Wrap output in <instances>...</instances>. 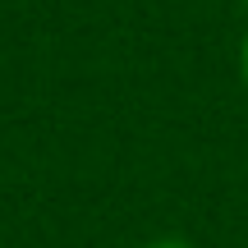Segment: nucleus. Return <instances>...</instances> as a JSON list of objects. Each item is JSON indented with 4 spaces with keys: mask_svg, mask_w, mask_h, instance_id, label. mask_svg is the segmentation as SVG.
Segmentation results:
<instances>
[{
    "mask_svg": "<svg viewBox=\"0 0 248 248\" xmlns=\"http://www.w3.org/2000/svg\"><path fill=\"white\" fill-rule=\"evenodd\" d=\"M147 248H193V244H188L184 234H161V239H152Z\"/></svg>",
    "mask_w": 248,
    "mask_h": 248,
    "instance_id": "obj_1",
    "label": "nucleus"
},
{
    "mask_svg": "<svg viewBox=\"0 0 248 248\" xmlns=\"http://www.w3.org/2000/svg\"><path fill=\"white\" fill-rule=\"evenodd\" d=\"M239 78H244V88H248V32H244V42H239Z\"/></svg>",
    "mask_w": 248,
    "mask_h": 248,
    "instance_id": "obj_2",
    "label": "nucleus"
},
{
    "mask_svg": "<svg viewBox=\"0 0 248 248\" xmlns=\"http://www.w3.org/2000/svg\"><path fill=\"white\" fill-rule=\"evenodd\" d=\"M239 5H244V9H248V0H239Z\"/></svg>",
    "mask_w": 248,
    "mask_h": 248,
    "instance_id": "obj_3",
    "label": "nucleus"
}]
</instances>
